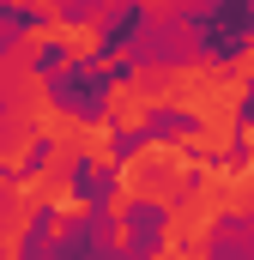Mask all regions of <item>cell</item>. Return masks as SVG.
Listing matches in <instances>:
<instances>
[{
    "label": "cell",
    "instance_id": "6da1fadb",
    "mask_svg": "<svg viewBox=\"0 0 254 260\" xmlns=\"http://www.w3.org/2000/svg\"><path fill=\"white\" fill-rule=\"evenodd\" d=\"M103 97H109L103 109H109V127H115V133H121V127H127V133H133V127H145V115H151V97H145L133 79H115Z\"/></svg>",
    "mask_w": 254,
    "mask_h": 260
},
{
    "label": "cell",
    "instance_id": "7a4b0ae2",
    "mask_svg": "<svg viewBox=\"0 0 254 260\" xmlns=\"http://www.w3.org/2000/svg\"><path fill=\"white\" fill-rule=\"evenodd\" d=\"M85 157L97 170H115V127H85Z\"/></svg>",
    "mask_w": 254,
    "mask_h": 260
}]
</instances>
